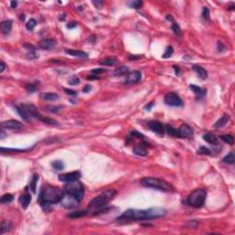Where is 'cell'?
<instances>
[{"mask_svg":"<svg viewBox=\"0 0 235 235\" xmlns=\"http://www.w3.org/2000/svg\"><path fill=\"white\" fill-rule=\"evenodd\" d=\"M173 53H174V49H173L172 46H169V47L166 48V50H165V52H164V53L163 54L162 57H163V59H166V58L171 57V56L173 55Z\"/></svg>","mask_w":235,"mask_h":235,"instance_id":"43","label":"cell"},{"mask_svg":"<svg viewBox=\"0 0 235 235\" xmlns=\"http://www.w3.org/2000/svg\"><path fill=\"white\" fill-rule=\"evenodd\" d=\"M63 106H47L45 109L51 113H59L63 109Z\"/></svg>","mask_w":235,"mask_h":235,"instance_id":"35","label":"cell"},{"mask_svg":"<svg viewBox=\"0 0 235 235\" xmlns=\"http://www.w3.org/2000/svg\"><path fill=\"white\" fill-rule=\"evenodd\" d=\"M128 6L131 8H135V9H139L142 6V2L140 0H134V1H130L128 3Z\"/></svg>","mask_w":235,"mask_h":235,"instance_id":"39","label":"cell"},{"mask_svg":"<svg viewBox=\"0 0 235 235\" xmlns=\"http://www.w3.org/2000/svg\"><path fill=\"white\" fill-rule=\"evenodd\" d=\"M39 82L38 81H35L33 83H30L28 85H26V90L30 93H32V92H35L38 90V85H39Z\"/></svg>","mask_w":235,"mask_h":235,"instance_id":"33","label":"cell"},{"mask_svg":"<svg viewBox=\"0 0 235 235\" xmlns=\"http://www.w3.org/2000/svg\"><path fill=\"white\" fill-rule=\"evenodd\" d=\"M10 5H11V7H12V8H16L18 3H17L16 1H11V2H10Z\"/></svg>","mask_w":235,"mask_h":235,"instance_id":"53","label":"cell"},{"mask_svg":"<svg viewBox=\"0 0 235 235\" xmlns=\"http://www.w3.org/2000/svg\"><path fill=\"white\" fill-rule=\"evenodd\" d=\"M63 206L66 208H76L77 207V205L79 204V201L74 196H70L68 194H64V196L63 198V200L61 201Z\"/></svg>","mask_w":235,"mask_h":235,"instance_id":"11","label":"cell"},{"mask_svg":"<svg viewBox=\"0 0 235 235\" xmlns=\"http://www.w3.org/2000/svg\"><path fill=\"white\" fill-rule=\"evenodd\" d=\"M117 194V190L115 189H109V190H106L104 191L102 194H100L99 196H96L94 197L90 203H89V206L92 207V208H104L106 207V205L116 196Z\"/></svg>","mask_w":235,"mask_h":235,"instance_id":"4","label":"cell"},{"mask_svg":"<svg viewBox=\"0 0 235 235\" xmlns=\"http://www.w3.org/2000/svg\"><path fill=\"white\" fill-rule=\"evenodd\" d=\"M1 128L5 130H19L23 128V124L15 119H9L3 121L1 123Z\"/></svg>","mask_w":235,"mask_h":235,"instance_id":"9","label":"cell"},{"mask_svg":"<svg viewBox=\"0 0 235 235\" xmlns=\"http://www.w3.org/2000/svg\"><path fill=\"white\" fill-rule=\"evenodd\" d=\"M64 91L66 92V93H68L69 95H71V96H73V97H76V91H74V90H69V89H64Z\"/></svg>","mask_w":235,"mask_h":235,"instance_id":"50","label":"cell"},{"mask_svg":"<svg viewBox=\"0 0 235 235\" xmlns=\"http://www.w3.org/2000/svg\"><path fill=\"white\" fill-rule=\"evenodd\" d=\"M29 150H21V149H9V148H4V147H1L0 148V152L1 154H5V153H15V154H19V153H25V152H28Z\"/></svg>","mask_w":235,"mask_h":235,"instance_id":"30","label":"cell"},{"mask_svg":"<svg viewBox=\"0 0 235 235\" xmlns=\"http://www.w3.org/2000/svg\"><path fill=\"white\" fill-rule=\"evenodd\" d=\"M52 166L53 167L54 170L56 171H62L64 170V163L62 162V161H59V160H55L52 163Z\"/></svg>","mask_w":235,"mask_h":235,"instance_id":"32","label":"cell"},{"mask_svg":"<svg viewBox=\"0 0 235 235\" xmlns=\"http://www.w3.org/2000/svg\"><path fill=\"white\" fill-rule=\"evenodd\" d=\"M68 84L70 85H73V86H76V85H77L80 84V79L77 77V76H73L72 78L69 79V81H68Z\"/></svg>","mask_w":235,"mask_h":235,"instance_id":"46","label":"cell"},{"mask_svg":"<svg viewBox=\"0 0 235 235\" xmlns=\"http://www.w3.org/2000/svg\"><path fill=\"white\" fill-rule=\"evenodd\" d=\"M141 185L144 188H153V189H156L160 190L163 192H174V187L164 181L163 179H160L156 177H143L141 179Z\"/></svg>","mask_w":235,"mask_h":235,"instance_id":"3","label":"cell"},{"mask_svg":"<svg viewBox=\"0 0 235 235\" xmlns=\"http://www.w3.org/2000/svg\"><path fill=\"white\" fill-rule=\"evenodd\" d=\"M174 68H175V73H176V75H179V68H178V66H176V65H174Z\"/></svg>","mask_w":235,"mask_h":235,"instance_id":"56","label":"cell"},{"mask_svg":"<svg viewBox=\"0 0 235 235\" xmlns=\"http://www.w3.org/2000/svg\"><path fill=\"white\" fill-rule=\"evenodd\" d=\"M19 202H20L21 207L24 209H26L30 206V204L31 202V194L25 193L24 195H22V196H20V198H19Z\"/></svg>","mask_w":235,"mask_h":235,"instance_id":"19","label":"cell"},{"mask_svg":"<svg viewBox=\"0 0 235 235\" xmlns=\"http://www.w3.org/2000/svg\"><path fill=\"white\" fill-rule=\"evenodd\" d=\"M105 72H106V69H104V68H96V69L91 70L92 75H95V76H99Z\"/></svg>","mask_w":235,"mask_h":235,"instance_id":"47","label":"cell"},{"mask_svg":"<svg viewBox=\"0 0 235 235\" xmlns=\"http://www.w3.org/2000/svg\"><path fill=\"white\" fill-rule=\"evenodd\" d=\"M12 30V21L11 20H4L1 22V31L3 34H8Z\"/></svg>","mask_w":235,"mask_h":235,"instance_id":"23","label":"cell"},{"mask_svg":"<svg viewBox=\"0 0 235 235\" xmlns=\"http://www.w3.org/2000/svg\"><path fill=\"white\" fill-rule=\"evenodd\" d=\"M166 19H168V20H171L172 21V30H173V31H174V33L176 35V36H181L182 35V31H181V28H180V26L173 19V18H172V16L171 15H168V16H166Z\"/></svg>","mask_w":235,"mask_h":235,"instance_id":"18","label":"cell"},{"mask_svg":"<svg viewBox=\"0 0 235 235\" xmlns=\"http://www.w3.org/2000/svg\"><path fill=\"white\" fill-rule=\"evenodd\" d=\"M75 27H76V21L71 22V23H69V24L67 25V28H68V29H72V28H75Z\"/></svg>","mask_w":235,"mask_h":235,"instance_id":"51","label":"cell"},{"mask_svg":"<svg viewBox=\"0 0 235 235\" xmlns=\"http://www.w3.org/2000/svg\"><path fill=\"white\" fill-rule=\"evenodd\" d=\"M64 190H65L66 194L76 197L79 202L83 199V196L85 194L84 186L82 183H80L78 181L66 183V185L64 187Z\"/></svg>","mask_w":235,"mask_h":235,"instance_id":"6","label":"cell"},{"mask_svg":"<svg viewBox=\"0 0 235 235\" xmlns=\"http://www.w3.org/2000/svg\"><path fill=\"white\" fill-rule=\"evenodd\" d=\"M193 70L196 72L197 76H198L199 78L203 79V80L208 78V72H207V70H206L205 68H203L202 66H200V65H194V66H193Z\"/></svg>","mask_w":235,"mask_h":235,"instance_id":"22","label":"cell"},{"mask_svg":"<svg viewBox=\"0 0 235 235\" xmlns=\"http://www.w3.org/2000/svg\"><path fill=\"white\" fill-rule=\"evenodd\" d=\"M190 89L195 93V95L196 96V97L198 99H202L206 94H207V89L203 88V87H200L198 85H190Z\"/></svg>","mask_w":235,"mask_h":235,"instance_id":"16","label":"cell"},{"mask_svg":"<svg viewBox=\"0 0 235 235\" xmlns=\"http://www.w3.org/2000/svg\"><path fill=\"white\" fill-rule=\"evenodd\" d=\"M222 162H223V163H229V164H233V163H234V162H235L234 154H233V153H230L228 155H226V156L222 159Z\"/></svg>","mask_w":235,"mask_h":235,"instance_id":"38","label":"cell"},{"mask_svg":"<svg viewBox=\"0 0 235 235\" xmlns=\"http://www.w3.org/2000/svg\"><path fill=\"white\" fill-rule=\"evenodd\" d=\"M164 130H165V132H167L169 135H171L173 137L180 138V135H179V132H178V129H175V128L172 127L171 125H166L164 127Z\"/></svg>","mask_w":235,"mask_h":235,"instance_id":"26","label":"cell"},{"mask_svg":"<svg viewBox=\"0 0 235 235\" xmlns=\"http://www.w3.org/2000/svg\"><path fill=\"white\" fill-rule=\"evenodd\" d=\"M5 68H6V64L2 61V62H1V69H0V73H1V74L4 72Z\"/></svg>","mask_w":235,"mask_h":235,"instance_id":"52","label":"cell"},{"mask_svg":"<svg viewBox=\"0 0 235 235\" xmlns=\"http://www.w3.org/2000/svg\"><path fill=\"white\" fill-rule=\"evenodd\" d=\"M57 42L54 39H44L39 42V46L42 50H52L55 48Z\"/></svg>","mask_w":235,"mask_h":235,"instance_id":"14","label":"cell"},{"mask_svg":"<svg viewBox=\"0 0 235 235\" xmlns=\"http://www.w3.org/2000/svg\"><path fill=\"white\" fill-rule=\"evenodd\" d=\"M142 79V74L139 71H133L128 74L126 78V84H137Z\"/></svg>","mask_w":235,"mask_h":235,"instance_id":"15","label":"cell"},{"mask_svg":"<svg viewBox=\"0 0 235 235\" xmlns=\"http://www.w3.org/2000/svg\"><path fill=\"white\" fill-rule=\"evenodd\" d=\"M0 134H1V136H0V139L2 140V139L5 137V134H4V131H3V130H1V131H0Z\"/></svg>","mask_w":235,"mask_h":235,"instance_id":"57","label":"cell"},{"mask_svg":"<svg viewBox=\"0 0 235 235\" xmlns=\"http://www.w3.org/2000/svg\"><path fill=\"white\" fill-rule=\"evenodd\" d=\"M21 106H22V107L24 108V109L28 112V114L31 116V118H35L39 119L40 121L43 119L44 116H42V115L39 113V110L37 109V108H36L35 106H33V105H31V104H22Z\"/></svg>","mask_w":235,"mask_h":235,"instance_id":"10","label":"cell"},{"mask_svg":"<svg viewBox=\"0 0 235 235\" xmlns=\"http://www.w3.org/2000/svg\"><path fill=\"white\" fill-rule=\"evenodd\" d=\"M178 132L180 138H191L194 134L193 129L188 124H182L181 127L178 129Z\"/></svg>","mask_w":235,"mask_h":235,"instance_id":"13","label":"cell"},{"mask_svg":"<svg viewBox=\"0 0 235 235\" xmlns=\"http://www.w3.org/2000/svg\"><path fill=\"white\" fill-rule=\"evenodd\" d=\"M91 89H92V86H91L90 85H85V86L83 88V92H84V93H88V92L91 91Z\"/></svg>","mask_w":235,"mask_h":235,"instance_id":"49","label":"cell"},{"mask_svg":"<svg viewBox=\"0 0 235 235\" xmlns=\"http://www.w3.org/2000/svg\"><path fill=\"white\" fill-rule=\"evenodd\" d=\"M148 127L152 131L155 132L156 134H159V135H163V133L165 132L163 125L161 122L157 121V120L149 121L148 122Z\"/></svg>","mask_w":235,"mask_h":235,"instance_id":"12","label":"cell"},{"mask_svg":"<svg viewBox=\"0 0 235 235\" xmlns=\"http://www.w3.org/2000/svg\"><path fill=\"white\" fill-rule=\"evenodd\" d=\"M42 97L46 101H55L60 98L59 95L56 93H45L42 95Z\"/></svg>","mask_w":235,"mask_h":235,"instance_id":"28","label":"cell"},{"mask_svg":"<svg viewBox=\"0 0 235 235\" xmlns=\"http://www.w3.org/2000/svg\"><path fill=\"white\" fill-rule=\"evenodd\" d=\"M80 177H81V173L79 171H75V172H70V173L60 175L58 176V179L64 183H70V182L78 181Z\"/></svg>","mask_w":235,"mask_h":235,"instance_id":"8","label":"cell"},{"mask_svg":"<svg viewBox=\"0 0 235 235\" xmlns=\"http://www.w3.org/2000/svg\"><path fill=\"white\" fill-rule=\"evenodd\" d=\"M27 58L29 60H35L37 58H39V54L38 52H36L34 50H31L29 51V52L27 53Z\"/></svg>","mask_w":235,"mask_h":235,"instance_id":"44","label":"cell"},{"mask_svg":"<svg viewBox=\"0 0 235 235\" xmlns=\"http://www.w3.org/2000/svg\"><path fill=\"white\" fill-rule=\"evenodd\" d=\"M203 139L205 142H208L209 144H213V145L219 144V139L212 133H206L205 135H203Z\"/></svg>","mask_w":235,"mask_h":235,"instance_id":"24","label":"cell"},{"mask_svg":"<svg viewBox=\"0 0 235 235\" xmlns=\"http://www.w3.org/2000/svg\"><path fill=\"white\" fill-rule=\"evenodd\" d=\"M128 72H129V68L127 66H124V65L118 66L114 71V76H124V75L128 74Z\"/></svg>","mask_w":235,"mask_h":235,"instance_id":"29","label":"cell"},{"mask_svg":"<svg viewBox=\"0 0 235 235\" xmlns=\"http://www.w3.org/2000/svg\"><path fill=\"white\" fill-rule=\"evenodd\" d=\"M16 109H17V112L19 113V115L23 119H25V120L28 121V120L31 118V116L28 114V112L24 109V108H23L22 106H17V107H16Z\"/></svg>","mask_w":235,"mask_h":235,"instance_id":"27","label":"cell"},{"mask_svg":"<svg viewBox=\"0 0 235 235\" xmlns=\"http://www.w3.org/2000/svg\"><path fill=\"white\" fill-rule=\"evenodd\" d=\"M67 54L71 55V56H75V57H78L81 59H85L88 57V54L85 52L80 51V50H70V49H66L64 51Z\"/></svg>","mask_w":235,"mask_h":235,"instance_id":"17","label":"cell"},{"mask_svg":"<svg viewBox=\"0 0 235 235\" xmlns=\"http://www.w3.org/2000/svg\"><path fill=\"white\" fill-rule=\"evenodd\" d=\"M39 180V175H33V178L31 180V182L30 183V188L32 191V193H35L36 192V187H37V182Z\"/></svg>","mask_w":235,"mask_h":235,"instance_id":"36","label":"cell"},{"mask_svg":"<svg viewBox=\"0 0 235 235\" xmlns=\"http://www.w3.org/2000/svg\"><path fill=\"white\" fill-rule=\"evenodd\" d=\"M225 49H226V46L222 43V42H218V51L219 52H223V51H225Z\"/></svg>","mask_w":235,"mask_h":235,"instance_id":"48","label":"cell"},{"mask_svg":"<svg viewBox=\"0 0 235 235\" xmlns=\"http://www.w3.org/2000/svg\"><path fill=\"white\" fill-rule=\"evenodd\" d=\"M129 58H130V60H138V59L140 58V56H135V55H131V56H130Z\"/></svg>","mask_w":235,"mask_h":235,"instance_id":"55","label":"cell"},{"mask_svg":"<svg viewBox=\"0 0 235 235\" xmlns=\"http://www.w3.org/2000/svg\"><path fill=\"white\" fill-rule=\"evenodd\" d=\"M36 25H37V20H36L35 19H31L27 22L26 28H27L28 31H32V30L35 28Z\"/></svg>","mask_w":235,"mask_h":235,"instance_id":"41","label":"cell"},{"mask_svg":"<svg viewBox=\"0 0 235 235\" xmlns=\"http://www.w3.org/2000/svg\"><path fill=\"white\" fill-rule=\"evenodd\" d=\"M153 106H154V103H150V104H149V105H147V106H145V109H147V110H148V111H149V110H150V109H151V108H152V107H153Z\"/></svg>","mask_w":235,"mask_h":235,"instance_id":"54","label":"cell"},{"mask_svg":"<svg viewBox=\"0 0 235 235\" xmlns=\"http://www.w3.org/2000/svg\"><path fill=\"white\" fill-rule=\"evenodd\" d=\"M64 196V192L61 188L57 187L46 185L40 190L39 202L41 206L57 204L63 200Z\"/></svg>","mask_w":235,"mask_h":235,"instance_id":"2","label":"cell"},{"mask_svg":"<svg viewBox=\"0 0 235 235\" xmlns=\"http://www.w3.org/2000/svg\"><path fill=\"white\" fill-rule=\"evenodd\" d=\"M87 213H88L87 210L75 211V212L69 213V214H68V217H69V218H81V217H84V216L87 215Z\"/></svg>","mask_w":235,"mask_h":235,"instance_id":"34","label":"cell"},{"mask_svg":"<svg viewBox=\"0 0 235 235\" xmlns=\"http://www.w3.org/2000/svg\"><path fill=\"white\" fill-rule=\"evenodd\" d=\"M197 154L200 155H211V152L208 148L205 146H200V148L197 151Z\"/></svg>","mask_w":235,"mask_h":235,"instance_id":"40","label":"cell"},{"mask_svg":"<svg viewBox=\"0 0 235 235\" xmlns=\"http://www.w3.org/2000/svg\"><path fill=\"white\" fill-rule=\"evenodd\" d=\"M202 18L206 20H209L210 19V15H209V9L208 7H204L203 11H202Z\"/></svg>","mask_w":235,"mask_h":235,"instance_id":"45","label":"cell"},{"mask_svg":"<svg viewBox=\"0 0 235 235\" xmlns=\"http://www.w3.org/2000/svg\"><path fill=\"white\" fill-rule=\"evenodd\" d=\"M118 64V59L115 57H109V58H104L99 61V64L103 66H112Z\"/></svg>","mask_w":235,"mask_h":235,"instance_id":"25","label":"cell"},{"mask_svg":"<svg viewBox=\"0 0 235 235\" xmlns=\"http://www.w3.org/2000/svg\"><path fill=\"white\" fill-rule=\"evenodd\" d=\"M164 103L170 107H183L184 103L181 97L175 93H168L164 97Z\"/></svg>","mask_w":235,"mask_h":235,"instance_id":"7","label":"cell"},{"mask_svg":"<svg viewBox=\"0 0 235 235\" xmlns=\"http://www.w3.org/2000/svg\"><path fill=\"white\" fill-rule=\"evenodd\" d=\"M231 120V117L230 115L228 114H224L222 117L216 123H215V128L216 129H221V128H223L224 126L227 125V123Z\"/></svg>","mask_w":235,"mask_h":235,"instance_id":"21","label":"cell"},{"mask_svg":"<svg viewBox=\"0 0 235 235\" xmlns=\"http://www.w3.org/2000/svg\"><path fill=\"white\" fill-rule=\"evenodd\" d=\"M145 145H146V142H144L143 144H140L138 146H135L133 148V153L136 155H139V156H146L147 155V150L145 148Z\"/></svg>","mask_w":235,"mask_h":235,"instance_id":"20","label":"cell"},{"mask_svg":"<svg viewBox=\"0 0 235 235\" xmlns=\"http://www.w3.org/2000/svg\"><path fill=\"white\" fill-rule=\"evenodd\" d=\"M220 139L221 141H223L224 142H226L228 144H231V145H233L234 143V138H233V135H230V134L221 135V136H220Z\"/></svg>","mask_w":235,"mask_h":235,"instance_id":"31","label":"cell"},{"mask_svg":"<svg viewBox=\"0 0 235 235\" xmlns=\"http://www.w3.org/2000/svg\"><path fill=\"white\" fill-rule=\"evenodd\" d=\"M166 211L163 208H151L147 209H128L122 213L117 221H148L159 219L165 215Z\"/></svg>","mask_w":235,"mask_h":235,"instance_id":"1","label":"cell"},{"mask_svg":"<svg viewBox=\"0 0 235 235\" xmlns=\"http://www.w3.org/2000/svg\"><path fill=\"white\" fill-rule=\"evenodd\" d=\"M13 199H14V196H12L11 194H5L1 197V203H4V204L10 203V202L13 201Z\"/></svg>","mask_w":235,"mask_h":235,"instance_id":"42","label":"cell"},{"mask_svg":"<svg viewBox=\"0 0 235 235\" xmlns=\"http://www.w3.org/2000/svg\"><path fill=\"white\" fill-rule=\"evenodd\" d=\"M207 197V191L205 189L199 188L194 190L189 196H188L187 202L189 206L196 208H200L204 206L205 201Z\"/></svg>","mask_w":235,"mask_h":235,"instance_id":"5","label":"cell"},{"mask_svg":"<svg viewBox=\"0 0 235 235\" xmlns=\"http://www.w3.org/2000/svg\"><path fill=\"white\" fill-rule=\"evenodd\" d=\"M11 228V223L7 221H5L1 223V234H4L5 233L8 232Z\"/></svg>","mask_w":235,"mask_h":235,"instance_id":"37","label":"cell"}]
</instances>
